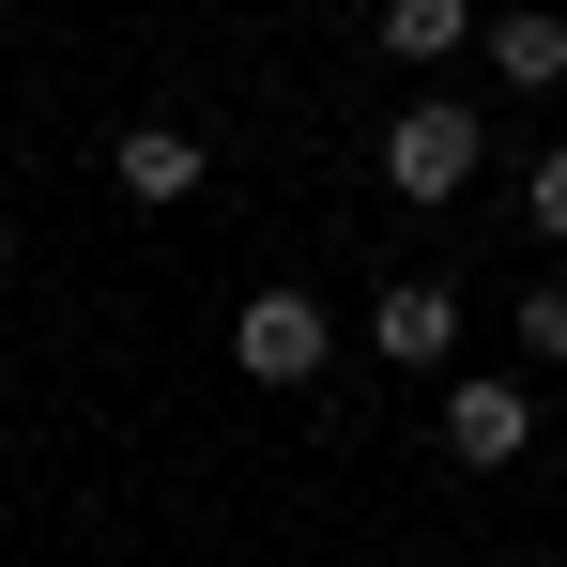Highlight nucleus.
<instances>
[{"mask_svg": "<svg viewBox=\"0 0 567 567\" xmlns=\"http://www.w3.org/2000/svg\"><path fill=\"white\" fill-rule=\"evenodd\" d=\"M475 169H491V138H475L461 93H430V107H399V123H383V185H399V199H461Z\"/></svg>", "mask_w": 567, "mask_h": 567, "instance_id": "nucleus-1", "label": "nucleus"}, {"mask_svg": "<svg viewBox=\"0 0 567 567\" xmlns=\"http://www.w3.org/2000/svg\"><path fill=\"white\" fill-rule=\"evenodd\" d=\"M230 369H246V383H322V291H246Z\"/></svg>", "mask_w": 567, "mask_h": 567, "instance_id": "nucleus-2", "label": "nucleus"}, {"mask_svg": "<svg viewBox=\"0 0 567 567\" xmlns=\"http://www.w3.org/2000/svg\"><path fill=\"white\" fill-rule=\"evenodd\" d=\"M522 445H537V399H522V383H445V461L506 475Z\"/></svg>", "mask_w": 567, "mask_h": 567, "instance_id": "nucleus-3", "label": "nucleus"}, {"mask_svg": "<svg viewBox=\"0 0 567 567\" xmlns=\"http://www.w3.org/2000/svg\"><path fill=\"white\" fill-rule=\"evenodd\" d=\"M369 338L399 353V369H445V353H461V291H445V277H399L369 307Z\"/></svg>", "mask_w": 567, "mask_h": 567, "instance_id": "nucleus-4", "label": "nucleus"}, {"mask_svg": "<svg viewBox=\"0 0 567 567\" xmlns=\"http://www.w3.org/2000/svg\"><path fill=\"white\" fill-rule=\"evenodd\" d=\"M107 185H123V199H154V215H169V199H199V138H185V123H138V138L107 154Z\"/></svg>", "mask_w": 567, "mask_h": 567, "instance_id": "nucleus-5", "label": "nucleus"}, {"mask_svg": "<svg viewBox=\"0 0 567 567\" xmlns=\"http://www.w3.org/2000/svg\"><path fill=\"white\" fill-rule=\"evenodd\" d=\"M475 47H491V78H506V93H553V78H567V16H491Z\"/></svg>", "mask_w": 567, "mask_h": 567, "instance_id": "nucleus-6", "label": "nucleus"}, {"mask_svg": "<svg viewBox=\"0 0 567 567\" xmlns=\"http://www.w3.org/2000/svg\"><path fill=\"white\" fill-rule=\"evenodd\" d=\"M475 47V0H383V62H461Z\"/></svg>", "mask_w": 567, "mask_h": 567, "instance_id": "nucleus-7", "label": "nucleus"}, {"mask_svg": "<svg viewBox=\"0 0 567 567\" xmlns=\"http://www.w3.org/2000/svg\"><path fill=\"white\" fill-rule=\"evenodd\" d=\"M522 353H537V369H567V277H553V291H522Z\"/></svg>", "mask_w": 567, "mask_h": 567, "instance_id": "nucleus-8", "label": "nucleus"}, {"mask_svg": "<svg viewBox=\"0 0 567 567\" xmlns=\"http://www.w3.org/2000/svg\"><path fill=\"white\" fill-rule=\"evenodd\" d=\"M522 215H537V230H553V246H567V138H553V154H537V185H522Z\"/></svg>", "mask_w": 567, "mask_h": 567, "instance_id": "nucleus-9", "label": "nucleus"}, {"mask_svg": "<svg viewBox=\"0 0 567 567\" xmlns=\"http://www.w3.org/2000/svg\"><path fill=\"white\" fill-rule=\"evenodd\" d=\"M0 261H16V230H0Z\"/></svg>", "mask_w": 567, "mask_h": 567, "instance_id": "nucleus-10", "label": "nucleus"}]
</instances>
